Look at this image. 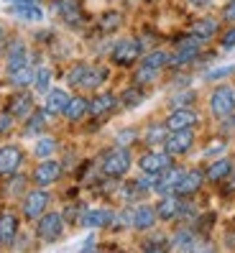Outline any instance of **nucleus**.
I'll use <instances>...</instances> for the list:
<instances>
[{
	"instance_id": "1",
	"label": "nucleus",
	"mask_w": 235,
	"mask_h": 253,
	"mask_svg": "<svg viewBox=\"0 0 235 253\" xmlns=\"http://www.w3.org/2000/svg\"><path fill=\"white\" fill-rule=\"evenodd\" d=\"M130 164H133V159H130L128 148L125 146H115V148H110V151L102 154L100 169H102V174H105L108 179H120V176L128 174Z\"/></svg>"
},
{
	"instance_id": "2",
	"label": "nucleus",
	"mask_w": 235,
	"mask_h": 253,
	"mask_svg": "<svg viewBox=\"0 0 235 253\" xmlns=\"http://www.w3.org/2000/svg\"><path fill=\"white\" fill-rule=\"evenodd\" d=\"M210 110L215 118H230L235 113V87L233 84H220L210 95Z\"/></svg>"
},
{
	"instance_id": "3",
	"label": "nucleus",
	"mask_w": 235,
	"mask_h": 253,
	"mask_svg": "<svg viewBox=\"0 0 235 253\" xmlns=\"http://www.w3.org/2000/svg\"><path fill=\"white\" fill-rule=\"evenodd\" d=\"M64 233V215L59 212H43L39 217V225H36V235L41 238L43 243H54L59 241Z\"/></svg>"
},
{
	"instance_id": "4",
	"label": "nucleus",
	"mask_w": 235,
	"mask_h": 253,
	"mask_svg": "<svg viewBox=\"0 0 235 253\" xmlns=\"http://www.w3.org/2000/svg\"><path fill=\"white\" fill-rule=\"evenodd\" d=\"M141 54H143V49H141V41L138 39H120L113 46V51H110L113 62L120 64V67H130L133 62H138Z\"/></svg>"
},
{
	"instance_id": "5",
	"label": "nucleus",
	"mask_w": 235,
	"mask_h": 253,
	"mask_svg": "<svg viewBox=\"0 0 235 253\" xmlns=\"http://www.w3.org/2000/svg\"><path fill=\"white\" fill-rule=\"evenodd\" d=\"M49 200H51V195L43 187L26 192V197H23V217L26 220H39L43 212H46Z\"/></svg>"
},
{
	"instance_id": "6",
	"label": "nucleus",
	"mask_w": 235,
	"mask_h": 253,
	"mask_svg": "<svg viewBox=\"0 0 235 253\" xmlns=\"http://www.w3.org/2000/svg\"><path fill=\"white\" fill-rule=\"evenodd\" d=\"M195 146V128H182V130H169L164 141V151L171 156H182Z\"/></svg>"
},
{
	"instance_id": "7",
	"label": "nucleus",
	"mask_w": 235,
	"mask_h": 253,
	"mask_svg": "<svg viewBox=\"0 0 235 253\" xmlns=\"http://www.w3.org/2000/svg\"><path fill=\"white\" fill-rule=\"evenodd\" d=\"M62 176V164L54 159H41V164L34 169V184L36 187H51Z\"/></svg>"
},
{
	"instance_id": "8",
	"label": "nucleus",
	"mask_w": 235,
	"mask_h": 253,
	"mask_svg": "<svg viewBox=\"0 0 235 253\" xmlns=\"http://www.w3.org/2000/svg\"><path fill=\"white\" fill-rule=\"evenodd\" d=\"M171 164V154H166V151H146L141 159H138V167H141V171L143 174H158V171H164L166 167Z\"/></svg>"
},
{
	"instance_id": "9",
	"label": "nucleus",
	"mask_w": 235,
	"mask_h": 253,
	"mask_svg": "<svg viewBox=\"0 0 235 253\" xmlns=\"http://www.w3.org/2000/svg\"><path fill=\"white\" fill-rule=\"evenodd\" d=\"M184 176V169L182 167H169L164 171H158L156 174V187L154 192H158V195H171V192L176 189V184H179V179Z\"/></svg>"
},
{
	"instance_id": "10",
	"label": "nucleus",
	"mask_w": 235,
	"mask_h": 253,
	"mask_svg": "<svg viewBox=\"0 0 235 253\" xmlns=\"http://www.w3.org/2000/svg\"><path fill=\"white\" fill-rule=\"evenodd\" d=\"M197 110H192L189 105H184V108H174L171 110V115L166 118V128L169 130H182V128H195L197 126Z\"/></svg>"
},
{
	"instance_id": "11",
	"label": "nucleus",
	"mask_w": 235,
	"mask_h": 253,
	"mask_svg": "<svg viewBox=\"0 0 235 253\" xmlns=\"http://www.w3.org/2000/svg\"><path fill=\"white\" fill-rule=\"evenodd\" d=\"M21 161H23V151L18 146H0V176L16 174Z\"/></svg>"
},
{
	"instance_id": "12",
	"label": "nucleus",
	"mask_w": 235,
	"mask_h": 253,
	"mask_svg": "<svg viewBox=\"0 0 235 253\" xmlns=\"http://www.w3.org/2000/svg\"><path fill=\"white\" fill-rule=\"evenodd\" d=\"M202 182H204V171H199V169H189V171H184V176L179 179V184H176L174 195H179V197L195 195V192L202 187Z\"/></svg>"
},
{
	"instance_id": "13",
	"label": "nucleus",
	"mask_w": 235,
	"mask_h": 253,
	"mask_svg": "<svg viewBox=\"0 0 235 253\" xmlns=\"http://www.w3.org/2000/svg\"><path fill=\"white\" fill-rule=\"evenodd\" d=\"M156 222H158V215H156L154 205H138V207H133V220H130V225H133L136 230H151Z\"/></svg>"
},
{
	"instance_id": "14",
	"label": "nucleus",
	"mask_w": 235,
	"mask_h": 253,
	"mask_svg": "<svg viewBox=\"0 0 235 253\" xmlns=\"http://www.w3.org/2000/svg\"><path fill=\"white\" fill-rule=\"evenodd\" d=\"M179 207H182V197L179 195H161V202L156 205V215H158V220H164V222H169V220H176V215H179Z\"/></svg>"
},
{
	"instance_id": "15",
	"label": "nucleus",
	"mask_w": 235,
	"mask_h": 253,
	"mask_svg": "<svg viewBox=\"0 0 235 253\" xmlns=\"http://www.w3.org/2000/svg\"><path fill=\"white\" fill-rule=\"evenodd\" d=\"M115 217L113 210H105V207H92V210H84L82 212V225L84 228H105L110 225Z\"/></svg>"
},
{
	"instance_id": "16",
	"label": "nucleus",
	"mask_w": 235,
	"mask_h": 253,
	"mask_svg": "<svg viewBox=\"0 0 235 253\" xmlns=\"http://www.w3.org/2000/svg\"><path fill=\"white\" fill-rule=\"evenodd\" d=\"M67 121H72V123H77V121H82L84 115H90V100H87L84 95H75V97H69V102H67V108H64V113H62Z\"/></svg>"
},
{
	"instance_id": "17",
	"label": "nucleus",
	"mask_w": 235,
	"mask_h": 253,
	"mask_svg": "<svg viewBox=\"0 0 235 253\" xmlns=\"http://www.w3.org/2000/svg\"><path fill=\"white\" fill-rule=\"evenodd\" d=\"M18 238V217L13 212L0 215V246H13V241Z\"/></svg>"
},
{
	"instance_id": "18",
	"label": "nucleus",
	"mask_w": 235,
	"mask_h": 253,
	"mask_svg": "<svg viewBox=\"0 0 235 253\" xmlns=\"http://www.w3.org/2000/svg\"><path fill=\"white\" fill-rule=\"evenodd\" d=\"M8 113L13 118H28L34 113V97L28 95V92H18V95H13L10 102H8Z\"/></svg>"
},
{
	"instance_id": "19",
	"label": "nucleus",
	"mask_w": 235,
	"mask_h": 253,
	"mask_svg": "<svg viewBox=\"0 0 235 253\" xmlns=\"http://www.w3.org/2000/svg\"><path fill=\"white\" fill-rule=\"evenodd\" d=\"M54 10H56L67 23H77V21L82 18V0H56Z\"/></svg>"
},
{
	"instance_id": "20",
	"label": "nucleus",
	"mask_w": 235,
	"mask_h": 253,
	"mask_svg": "<svg viewBox=\"0 0 235 253\" xmlns=\"http://www.w3.org/2000/svg\"><path fill=\"white\" fill-rule=\"evenodd\" d=\"M10 13L18 16V18H23V21H41L43 18V10L34 3V0H16L13 8H10Z\"/></svg>"
},
{
	"instance_id": "21",
	"label": "nucleus",
	"mask_w": 235,
	"mask_h": 253,
	"mask_svg": "<svg viewBox=\"0 0 235 253\" xmlns=\"http://www.w3.org/2000/svg\"><path fill=\"white\" fill-rule=\"evenodd\" d=\"M69 92L62 90V87H54V90L46 92V113L49 115H62L64 108H67V102H69Z\"/></svg>"
},
{
	"instance_id": "22",
	"label": "nucleus",
	"mask_w": 235,
	"mask_h": 253,
	"mask_svg": "<svg viewBox=\"0 0 235 253\" xmlns=\"http://www.w3.org/2000/svg\"><path fill=\"white\" fill-rule=\"evenodd\" d=\"M115 105H118V97H115L113 92L95 95V97L90 100V115H92V118H102V115H108Z\"/></svg>"
},
{
	"instance_id": "23",
	"label": "nucleus",
	"mask_w": 235,
	"mask_h": 253,
	"mask_svg": "<svg viewBox=\"0 0 235 253\" xmlns=\"http://www.w3.org/2000/svg\"><path fill=\"white\" fill-rule=\"evenodd\" d=\"M169 246L176 251H192V248H197V233L192 228H179L169 238Z\"/></svg>"
},
{
	"instance_id": "24",
	"label": "nucleus",
	"mask_w": 235,
	"mask_h": 253,
	"mask_svg": "<svg viewBox=\"0 0 235 253\" xmlns=\"http://www.w3.org/2000/svg\"><path fill=\"white\" fill-rule=\"evenodd\" d=\"M230 171H233V161H230V159H217V161H212L210 167H207V171H204V179L223 182Z\"/></svg>"
},
{
	"instance_id": "25",
	"label": "nucleus",
	"mask_w": 235,
	"mask_h": 253,
	"mask_svg": "<svg viewBox=\"0 0 235 253\" xmlns=\"http://www.w3.org/2000/svg\"><path fill=\"white\" fill-rule=\"evenodd\" d=\"M217 28H220V23H217L215 18H199V21H195V23H192L189 34H195L197 39L207 41V39H212V36L217 34Z\"/></svg>"
},
{
	"instance_id": "26",
	"label": "nucleus",
	"mask_w": 235,
	"mask_h": 253,
	"mask_svg": "<svg viewBox=\"0 0 235 253\" xmlns=\"http://www.w3.org/2000/svg\"><path fill=\"white\" fill-rule=\"evenodd\" d=\"M105 80H108V69L105 67H90L79 87H82V90H97Z\"/></svg>"
},
{
	"instance_id": "27",
	"label": "nucleus",
	"mask_w": 235,
	"mask_h": 253,
	"mask_svg": "<svg viewBox=\"0 0 235 253\" xmlns=\"http://www.w3.org/2000/svg\"><path fill=\"white\" fill-rule=\"evenodd\" d=\"M10 82L16 84V87H28V84H34V77H36V69L31 64H23L18 69H10Z\"/></svg>"
},
{
	"instance_id": "28",
	"label": "nucleus",
	"mask_w": 235,
	"mask_h": 253,
	"mask_svg": "<svg viewBox=\"0 0 235 253\" xmlns=\"http://www.w3.org/2000/svg\"><path fill=\"white\" fill-rule=\"evenodd\" d=\"M46 108L43 110H34L31 115L26 118V136H41V130H43V126H46Z\"/></svg>"
},
{
	"instance_id": "29",
	"label": "nucleus",
	"mask_w": 235,
	"mask_h": 253,
	"mask_svg": "<svg viewBox=\"0 0 235 253\" xmlns=\"http://www.w3.org/2000/svg\"><path fill=\"white\" fill-rule=\"evenodd\" d=\"M166 136H169V128H166V123H161V126H151L149 130H146L143 133V141L149 143V146H164Z\"/></svg>"
},
{
	"instance_id": "30",
	"label": "nucleus",
	"mask_w": 235,
	"mask_h": 253,
	"mask_svg": "<svg viewBox=\"0 0 235 253\" xmlns=\"http://www.w3.org/2000/svg\"><path fill=\"white\" fill-rule=\"evenodd\" d=\"M54 151H56V141H54V138H49V136H41V138L36 141L34 154H36L39 159H49V156H54Z\"/></svg>"
},
{
	"instance_id": "31",
	"label": "nucleus",
	"mask_w": 235,
	"mask_h": 253,
	"mask_svg": "<svg viewBox=\"0 0 235 253\" xmlns=\"http://www.w3.org/2000/svg\"><path fill=\"white\" fill-rule=\"evenodd\" d=\"M169 51H161V49H156V51H151V54H146L143 56V64H149V67H156V69H164V67H169Z\"/></svg>"
},
{
	"instance_id": "32",
	"label": "nucleus",
	"mask_w": 235,
	"mask_h": 253,
	"mask_svg": "<svg viewBox=\"0 0 235 253\" xmlns=\"http://www.w3.org/2000/svg\"><path fill=\"white\" fill-rule=\"evenodd\" d=\"M158 72H161V69H156V67H149V64H141V69L136 72V77H133V82H136V84H141V87H143V84H151V82H154V80L158 77Z\"/></svg>"
},
{
	"instance_id": "33",
	"label": "nucleus",
	"mask_w": 235,
	"mask_h": 253,
	"mask_svg": "<svg viewBox=\"0 0 235 253\" xmlns=\"http://www.w3.org/2000/svg\"><path fill=\"white\" fill-rule=\"evenodd\" d=\"M143 100H146V92L141 90V84H136V87H128V90L123 92V105H128V108H136V105H141Z\"/></svg>"
},
{
	"instance_id": "34",
	"label": "nucleus",
	"mask_w": 235,
	"mask_h": 253,
	"mask_svg": "<svg viewBox=\"0 0 235 253\" xmlns=\"http://www.w3.org/2000/svg\"><path fill=\"white\" fill-rule=\"evenodd\" d=\"M120 23H123V16L118 10H108V13H102V18H100V28H102V31H115Z\"/></svg>"
},
{
	"instance_id": "35",
	"label": "nucleus",
	"mask_w": 235,
	"mask_h": 253,
	"mask_svg": "<svg viewBox=\"0 0 235 253\" xmlns=\"http://www.w3.org/2000/svg\"><path fill=\"white\" fill-rule=\"evenodd\" d=\"M87 69H90V64H75L69 72H67V82L72 84V87H79L82 84V80H84V74H87Z\"/></svg>"
},
{
	"instance_id": "36",
	"label": "nucleus",
	"mask_w": 235,
	"mask_h": 253,
	"mask_svg": "<svg viewBox=\"0 0 235 253\" xmlns=\"http://www.w3.org/2000/svg\"><path fill=\"white\" fill-rule=\"evenodd\" d=\"M49 84H51V69L41 67L36 69V77H34V87L39 92H49Z\"/></svg>"
},
{
	"instance_id": "37",
	"label": "nucleus",
	"mask_w": 235,
	"mask_h": 253,
	"mask_svg": "<svg viewBox=\"0 0 235 253\" xmlns=\"http://www.w3.org/2000/svg\"><path fill=\"white\" fill-rule=\"evenodd\" d=\"M138 141V130L136 128H123V130H118V136H115V146H133Z\"/></svg>"
},
{
	"instance_id": "38",
	"label": "nucleus",
	"mask_w": 235,
	"mask_h": 253,
	"mask_svg": "<svg viewBox=\"0 0 235 253\" xmlns=\"http://www.w3.org/2000/svg\"><path fill=\"white\" fill-rule=\"evenodd\" d=\"M166 248H171L166 235H154V241H146L143 243V251H166Z\"/></svg>"
},
{
	"instance_id": "39",
	"label": "nucleus",
	"mask_w": 235,
	"mask_h": 253,
	"mask_svg": "<svg viewBox=\"0 0 235 253\" xmlns=\"http://www.w3.org/2000/svg\"><path fill=\"white\" fill-rule=\"evenodd\" d=\"M220 43H223V49H233V46H235V23H233V26L228 28V31L223 34Z\"/></svg>"
},
{
	"instance_id": "40",
	"label": "nucleus",
	"mask_w": 235,
	"mask_h": 253,
	"mask_svg": "<svg viewBox=\"0 0 235 253\" xmlns=\"http://www.w3.org/2000/svg\"><path fill=\"white\" fill-rule=\"evenodd\" d=\"M10 128H13V115L10 113H0V136L8 133Z\"/></svg>"
},
{
	"instance_id": "41",
	"label": "nucleus",
	"mask_w": 235,
	"mask_h": 253,
	"mask_svg": "<svg viewBox=\"0 0 235 253\" xmlns=\"http://www.w3.org/2000/svg\"><path fill=\"white\" fill-rule=\"evenodd\" d=\"M230 72H235V64H233V67H220V69L210 72V74H207V80H223V77H228Z\"/></svg>"
},
{
	"instance_id": "42",
	"label": "nucleus",
	"mask_w": 235,
	"mask_h": 253,
	"mask_svg": "<svg viewBox=\"0 0 235 253\" xmlns=\"http://www.w3.org/2000/svg\"><path fill=\"white\" fill-rule=\"evenodd\" d=\"M192 100H195V92H179V97L174 100V108H184V105H189Z\"/></svg>"
},
{
	"instance_id": "43",
	"label": "nucleus",
	"mask_w": 235,
	"mask_h": 253,
	"mask_svg": "<svg viewBox=\"0 0 235 253\" xmlns=\"http://www.w3.org/2000/svg\"><path fill=\"white\" fill-rule=\"evenodd\" d=\"M223 21H228V23H235V0H230V3L223 8Z\"/></svg>"
},
{
	"instance_id": "44",
	"label": "nucleus",
	"mask_w": 235,
	"mask_h": 253,
	"mask_svg": "<svg viewBox=\"0 0 235 253\" xmlns=\"http://www.w3.org/2000/svg\"><path fill=\"white\" fill-rule=\"evenodd\" d=\"M220 151H225V143H212L204 148V156H212V154H220Z\"/></svg>"
},
{
	"instance_id": "45",
	"label": "nucleus",
	"mask_w": 235,
	"mask_h": 253,
	"mask_svg": "<svg viewBox=\"0 0 235 253\" xmlns=\"http://www.w3.org/2000/svg\"><path fill=\"white\" fill-rule=\"evenodd\" d=\"M225 179H230V182H228V187H225V189H228V192H235V167H233V171H230V174H228V176H225Z\"/></svg>"
},
{
	"instance_id": "46",
	"label": "nucleus",
	"mask_w": 235,
	"mask_h": 253,
	"mask_svg": "<svg viewBox=\"0 0 235 253\" xmlns=\"http://www.w3.org/2000/svg\"><path fill=\"white\" fill-rule=\"evenodd\" d=\"M189 3H192V5H199V8H204V5L210 3V0H189Z\"/></svg>"
},
{
	"instance_id": "47",
	"label": "nucleus",
	"mask_w": 235,
	"mask_h": 253,
	"mask_svg": "<svg viewBox=\"0 0 235 253\" xmlns=\"http://www.w3.org/2000/svg\"><path fill=\"white\" fill-rule=\"evenodd\" d=\"M230 118H233V123H235V113H233V115H230Z\"/></svg>"
},
{
	"instance_id": "48",
	"label": "nucleus",
	"mask_w": 235,
	"mask_h": 253,
	"mask_svg": "<svg viewBox=\"0 0 235 253\" xmlns=\"http://www.w3.org/2000/svg\"><path fill=\"white\" fill-rule=\"evenodd\" d=\"M0 36H3V26H0Z\"/></svg>"
},
{
	"instance_id": "49",
	"label": "nucleus",
	"mask_w": 235,
	"mask_h": 253,
	"mask_svg": "<svg viewBox=\"0 0 235 253\" xmlns=\"http://www.w3.org/2000/svg\"><path fill=\"white\" fill-rule=\"evenodd\" d=\"M8 3H16V0H8Z\"/></svg>"
},
{
	"instance_id": "50",
	"label": "nucleus",
	"mask_w": 235,
	"mask_h": 253,
	"mask_svg": "<svg viewBox=\"0 0 235 253\" xmlns=\"http://www.w3.org/2000/svg\"><path fill=\"white\" fill-rule=\"evenodd\" d=\"M34 3H36V0H34Z\"/></svg>"
}]
</instances>
